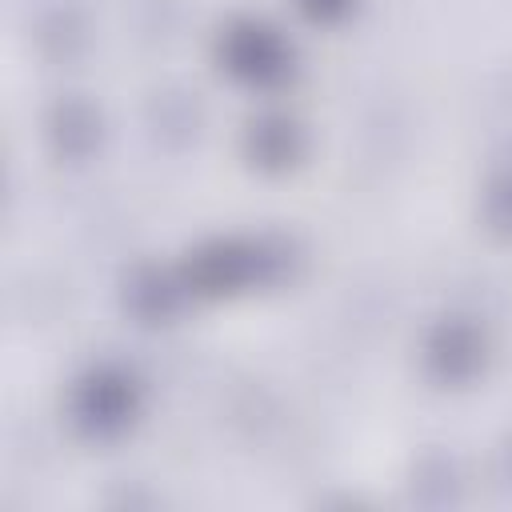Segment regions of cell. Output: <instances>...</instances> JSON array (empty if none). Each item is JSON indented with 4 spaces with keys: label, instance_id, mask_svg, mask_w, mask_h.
Segmentation results:
<instances>
[{
    "label": "cell",
    "instance_id": "277c9868",
    "mask_svg": "<svg viewBox=\"0 0 512 512\" xmlns=\"http://www.w3.org/2000/svg\"><path fill=\"white\" fill-rule=\"evenodd\" d=\"M296 152V128L288 120H268L252 132V156L260 164H284Z\"/></svg>",
    "mask_w": 512,
    "mask_h": 512
},
{
    "label": "cell",
    "instance_id": "5b68a950",
    "mask_svg": "<svg viewBox=\"0 0 512 512\" xmlns=\"http://www.w3.org/2000/svg\"><path fill=\"white\" fill-rule=\"evenodd\" d=\"M300 8L308 16H316V20H336V16H344L352 8V0H300Z\"/></svg>",
    "mask_w": 512,
    "mask_h": 512
},
{
    "label": "cell",
    "instance_id": "7a4b0ae2",
    "mask_svg": "<svg viewBox=\"0 0 512 512\" xmlns=\"http://www.w3.org/2000/svg\"><path fill=\"white\" fill-rule=\"evenodd\" d=\"M220 68L248 84H272L288 72V44L260 20H240L220 36Z\"/></svg>",
    "mask_w": 512,
    "mask_h": 512
},
{
    "label": "cell",
    "instance_id": "6da1fadb",
    "mask_svg": "<svg viewBox=\"0 0 512 512\" xmlns=\"http://www.w3.org/2000/svg\"><path fill=\"white\" fill-rule=\"evenodd\" d=\"M68 408H72V424L80 432L108 440L132 424V416L140 408V388L120 368H92L84 380H76Z\"/></svg>",
    "mask_w": 512,
    "mask_h": 512
},
{
    "label": "cell",
    "instance_id": "3957f363",
    "mask_svg": "<svg viewBox=\"0 0 512 512\" xmlns=\"http://www.w3.org/2000/svg\"><path fill=\"white\" fill-rule=\"evenodd\" d=\"M428 360L436 364V372L444 380H464L480 368V340L472 328L464 324H448L432 344H428Z\"/></svg>",
    "mask_w": 512,
    "mask_h": 512
}]
</instances>
